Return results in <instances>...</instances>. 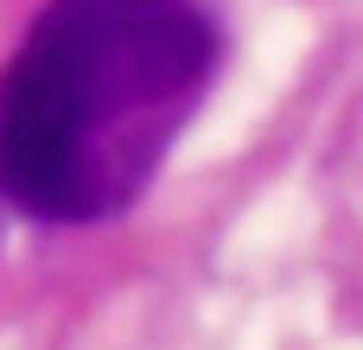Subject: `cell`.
<instances>
[{"instance_id": "obj_1", "label": "cell", "mask_w": 363, "mask_h": 350, "mask_svg": "<svg viewBox=\"0 0 363 350\" xmlns=\"http://www.w3.org/2000/svg\"><path fill=\"white\" fill-rule=\"evenodd\" d=\"M211 70L217 32L191 0H51L0 70V198L38 223L121 217Z\"/></svg>"}]
</instances>
